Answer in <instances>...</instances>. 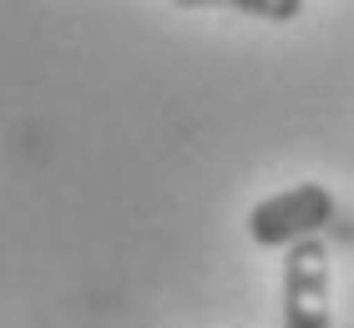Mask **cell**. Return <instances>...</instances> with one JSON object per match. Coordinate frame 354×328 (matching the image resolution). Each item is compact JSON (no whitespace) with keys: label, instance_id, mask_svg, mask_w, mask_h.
<instances>
[{"label":"cell","instance_id":"obj_1","mask_svg":"<svg viewBox=\"0 0 354 328\" xmlns=\"http://www.w3.org/2000/svg\"><path fill=\"white\" fill-rule=\"evenodd\" d=\"M334 212H339V202H334V192L324 182H299V187H283L263 197V202H253L248 212V238L259 242V248H294V242H309L319 238L324 227L334 222Z\"/></svg>","mask_w":354,"mask_h":328},{"label":"cell","instance_id":"obj_2","mask_svg":"<svg viewBox=\"0 0 354 328\" xmlns=\"http://www.w3.org/2000/svg\"><path fill=\"white\" fill-rule=\"evenodd\" d=\"M283 328H334L324 238L294 242L283 253Z\"/></svg>","mask_w":354,"mask_h":328},{"label":"cell","instance_id":"obj_3","mask_svg":"<svg viewBox=\"0 0 354 328\" xmlns=\"http://www.w3.org/2000/svg\"><path fill=\"white\" fill-rule=\"evenodd\" d=\"M243 15H268V21H294V15L304 10L299 0H283V6H238Z\"/></svg>","mask_w":354,"mask_h":328}]
</instances>
